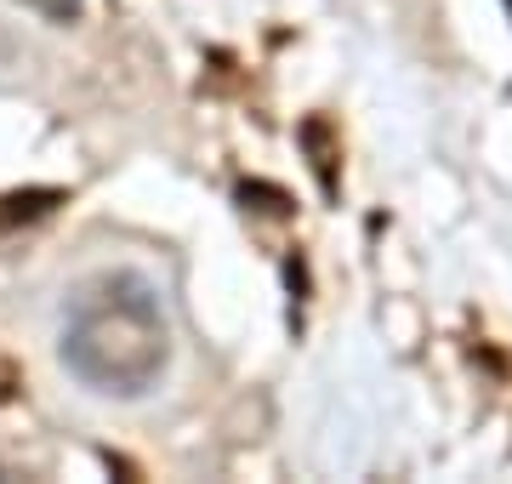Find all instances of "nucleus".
Listing matches in <instances>:
<instances>
[{"label":"nucleus","mask_w":512,"mask_h":484,"mask_svg":"<svg viewBox=\"0 0 512 484\" xmlns=\"http://www.w3.org/2000/svg\"><path fill=\"white\" fill-rule=\"evenodd\" d=\"M63 371L92 393L109 399H137L165 376L171 359V331L154 291L137 274H103L74 297L57 342Z\"/></svg>","instance_id":"nucleus-1"},{"label":"nucleus","mask_w":512,"mask_h":484,"mask_svg":"<svg viewBox=\"0 0 512 484\" xmlns=\"http://www.w3.org/2000/svg\"><path fill=\"white\" fill-rule=\"evenodd\" d=\"M18 6H29V12H40V18H52V23H74L86 12V0H18Z\"/></svg>","instance_id":"nucleus-2"}]
</instances>
